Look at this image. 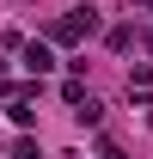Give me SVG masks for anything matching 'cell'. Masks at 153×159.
I'll return each instance as SVG.
<instances>
[{"label":"cell","instance_id":"obj_7","mask_svg":"<svg viewBox=\"0 0 153 159\" xmlns=\"http://www.w3.org/2000/svg\"><path fill=\"white\" fill-rule=\"evenodd\" d=\"M0 86H6V61H0Z\"/></svg>","mask_w":153,"mask_h":159},{"label":"cell","instance_id":"obj_3","mask_svg":"<svg viewBox=\"0 0 153 159\" xmlns=\"http://www.w3.org/2000/svg\"><path fill=\"white\" fill-rule=\"evenodd\" d=\"M6 153H12V159H43V153H37V141H31V135H19L12 147H6Z\"/></svg>","mask_w":153,"mask_h":159},{"label":"cell","instance_id":"obj_6","mask_svg":"<svg viewBox=\"0 0 153 159\" xmlns=\"http://www.w3.org/2000/svg\"><path fill=\"white\" fill-rule=\"evenodd\" d=\"M104 159H123V153H116V147H104Z\"/></svg>","mask_w":153,"mask_h":159},{"label":"cell","instance_id":"obj_2","mask_svg":"<svg viewBox=\"0 0 153 159\" xmlns=\"http://www.w3.org/2000/svg\"><path fill=\"white\" fill-rule=\"evenodd\" d=\"M25 67H31V74H49V67H55V49H49V43H25Z\"/></svg>","mask_w":153,"mask_h":159},{"label":"cell","instance_id":"obj_8","mask_svg":"<svg viewBox=\"0 0 153 159\" xmlns=\"http://www.w3.org/2000/svg\"><path fill=\"white\" fill-rule=\"evenodd\" d=\"M141 6H153V0H141Z\"/></svg>","mask_w":153,"mask_h":159},{"label":"cell","instance_id":"obj_4","mask_svg":"<svg viewBox=\"0 0 153 159\" xmlns=\"http://www.w3.org/2000/svg\"><path fill=\"white\" fill-rule=\"evenodd\" d=\"M110 49H116V55H123V49H135V31H129V25H116V31H110Z\"/></svg>","mask_w":153,"mask_h":159},{"label":"cell","instance_id":"obj_1","mask_svg":"<svg viewBox=\"0 0 153 159\" xmlns=\"http://www.w3.org/2000/svg\"><path fill=\"white\" fill-rule=\"evenodd\" d=\"M98 31V12L92 6H74V12H61L55 25H49V43H86Z\"/></svg>","mask_w":153,"mask_h":159},{"label":"cell","instance_id":"obj_5","mask_svg":"<svg viewBox=\"0 0 153 159\" xmlns=\"http://www.w3.org/2000/svg\"><path fill=\"white\" fill-rule=\"evenodd\" d=\"M129 92H153V67H135V74H129Z\"/></svg>","mask_w":153,"mask_h":159}]
</instances>
